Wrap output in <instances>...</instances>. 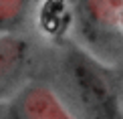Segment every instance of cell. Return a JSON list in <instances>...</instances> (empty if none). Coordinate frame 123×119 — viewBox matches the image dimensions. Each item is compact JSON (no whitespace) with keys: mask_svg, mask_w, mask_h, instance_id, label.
Wrapping results in <instances>:
<instances>
[{"mask_svg":"<svg viewBox=\"0 0 123 119\" xmlns=\"http://www.w3.org/2000/svg\"><path fill=\"white\" fill-rule=\"evenodd\" d=\"M2 119H79L44 83H26L2 105Z\"/></svg>","mask_w":123,"mask_h":119,"instance_id":"3957f363","label":"cell"},{"mask_svg":"<svg viewBox=\"0 0 123 119\" xmlns=\"http://www.w3.org/2000/svg\"><path fill=\"white\" fill-rule=\"evenodd\" d=\"M121 119H123V97H121Z\"/></svg>","mask_w":123,"mask_h":119,"instance_id":"8992f818","label":"cell"},{"mask_svg":"<svg viewBox=\"0 0 123 119\" xmlns=\"http://www.w3.org/2000/svg\"><path fill=\"white\" fill-rule=\"evenodd\" d=\"M73 24L93 55L99 49H119L123 46V0H77Z\"/></svg>","mask_w":123,"mask_h":119,"instance_id":"7a4b0ae2","label":"cell"},{"mask_svg":"<svg viewBox=\"0 0 123 119\" xmlns=\"http://www.w3.org/2000/svg\"><path fill=\"white\" fill-rule=\"evenodd\" d=\"M28 0H0V32H8L22 18Z\"/></svg>","mask_w":123,"mask_h":119,"instance_id":"5b68a950","label":"cell"},{"mask_svg":"<svg viewBox=\"0 0 123 119\" xmlns=\"http://www.w3.org/2000/svg\"><path fill=\"white\" fill-rule=\"evenodd\" d=\"M28 63V43L10 32H0V95L24 73Z\"/></svg>","mask_w":123,"mask_h":119,"instance_id":"277c9868","label":"cell"},{"mask_svg":"<svg viewBox=\"0 0 123 119\" xmlns=\"http://www.w3.org/2000/svg\"><path fill=\"white\" fill-rule=\"evenodd\" d=\"M63 73L69 93L87 119H121L123 91L111 69L85 46L67 50Z\"/></svg>","mask_w":123,"mask_h":119,"instance_id":"6da1fadb","label":"cell"}]
</instances>
